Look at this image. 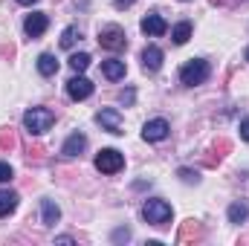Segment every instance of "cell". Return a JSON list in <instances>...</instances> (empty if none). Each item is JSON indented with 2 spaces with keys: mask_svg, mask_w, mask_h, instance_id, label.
Returning <instances> with one entry per match:
<instances>
[{
  "mask_svg": "<svg viewBox=\"0 0 249 246\" xmlns=\"http://www.w3.org/2000/svg\"><path fill=\"white\" fill-rule=\"evenodd\" d=\"M53 124H55V113H53L50 107H32V110L23 113V127H26L32 136L47 133Z\"/></svg>",
  "mask_w": 249,
  "mask_h": 246,
  "instance_id": "cell-1",
  "label": "cell"
},
{
  "mask_svg": "<svg viewBox=\"0 0 249 246\" xmlns=\"http://www.w3.org/2000/svg\"><path fill=\"white\" fill-rule=\"evenodd\" d=\"M142 217H145V223H151V226H165V223H171L174 211H171V206H168L165 200H148V203L142 206Z\"/></svg>",
  "mask_w": 249,
  "mask_h": 246,
  "instance_id": "cell-2",
  "label": "cell"
},
{
  "mask_svg": "<svg viewBox=\"0 0 249 246\" xmlns=\"http://www.w3.org/2000/svg\"><path fill=\"white\" fill-rule=\"evenodd\" d=\"M209 61H203V58H191V61L183 64V70H180V81L186 84V87H197V84H203L206 78H209Z\"/></svg>",
  "mask_w": 249,
  "mask_h": 246,
  "instance_id": "cell-3",
  "label": "cell"
},
{
  "mask_svg": "<svg viewBox=\"0 0 249 246\" xmlns=\"http://www.w3.org/2000/svg\"><path fill=\"white\" fill-rule=\"evenodd\" d=\"M96 168H99L102 174H119L124 168V157L116 148H105V151L96 154Z\"/></svg>",
  "mask_w": 249,
  "mask_h": 246,
  "instance_id": "cell-4",
  "label": "cell"
},
{
  "mask_svg": "<svg viewBox=\"0 0 249 246\" xmlns=\"http://www.w3.org/2000/svg\"><path fill=\"white\" fill-rule=\"evenodd\" d=\"M99 44H102L105 50H113V53L124 50V47H127L124 29H122V26H116V23H110V26H102V29H99Z\"/></svg>",
  "mask_w": 249,
  "mask_h": 246,
  "instance_id": "cell-5",
  "label": "cell"
},
{
  "mask_svg": "<svg viewBox=\"0 0 249 246\" xmlns=\"http://www.w3.org/2000/svg\"><path fill=\"white\" fill-rule=\"evenodd\" d=\"M67 96H70L72 102H84V99H90V96H93V81L84 78V75H72V78L67 81Z\"/></svg>",
  "mask_w": 249,
  "mask_h": 246,
  "instance_id": "cell-6",
  "label": "cell"
},
{
  "mask_svg": "<svg viewBox=\"0 0 249 246\" xmlns=\"http://www.w3.org/2000/svg\"><path fill=\"white\" fill-rule=\"evenodd\" d=\"M168 133H171V124L165 119H151V122L142 124V139L145 142H162Z\"/></svg>",
  "mask_w": 249,
  "mask_h": 246,
  "instance_id": "cell-7",
  "label": "cell"
},
{
  "mask_svg": "<svg viewBox=\"0 0 249 246\" xmlns=\"http://www.w3.org/2000/svg\"><path fill=\"white\" fill-rule=\"evenodd\" d=\"M96 122L102 124L107 133H113V136H122V116H119V110L116 107H105V110H99V116H96Z\"/></svg>",
  "mask_w": 249,
  "mask_h": 246,
  "instance_id": "cell-8",
  "label": "cell"
},
{
  "mask_svg": "<svg viewBox=\"0 0 249 246\" xmlns=\"http://www.w3.org/2000/svg\"><path fill=\"white\" fill-rule=\"evenodd\" d=\"M47 26H50V18H47L44 12H32V15H26V20H23V32H26L29 38H41V35L47 32Z\"/></svg>",
  "mask_w": 249,
  "mask_h": 246,
  "instance_id": "cell-9",
  "label": "cell"
},
{
  "mask_svg": "<svg viewBox=\"0 0 249 246\" xmlns=\"http://www.w3.org/2000/svg\"><path fill=\"white\" fill-rule=\"evenodd\" d=\"M139 29H142L145 35H151V38H160V35H165V29H168V23L162 20V15H157V12H148V15L142 18V23H139Z\"/></svg>",
  "mask_w": 249,
  "mask_h": 246,
  "instance_id": "cell-10",
  "label": "cell"
},
{
  "mask_svg": "<svg viewBox=\"0 0 249 246\" xmlns=\"http://www.w3.org/2000/svg\"><path fill=\"white\" fill-rule=\"evenodd\" d=\"M162 58H165V55H162L160 47H154V44L145 47V50H142V67H145V72H157V70L162 67Z\"/></svg>",
  "mask_w": 249,
  "mask_h": 246,
  "instance_id": "cell-11",
  "label": "cell"
},
{
  "mask_svg": "<svg viewBox=\"0 0 249 246\" xmlns=\"http://www.w3.org/2000/svg\"><path fill=\"white\" fill-rule=\"evenodd\" d=\"M84 148H87V136L75 130L72 136H67V142L61 145V154H64V157H78Z\"/></svg>",
  "mask_w": 249,
  "mask_h": 246,
  "instance_id": "cell-12",
  "label": "cell"
},
{
  "mask_svg": "<svg viewBox=\"0 0 249 246\" xmlns=\"http://www.w3.org/2000/svg\"><path fill=\"white\" fill-rule=\"evenodd\" d=\"M58 220H61V209L55 206V200H41V223L55 226Z\"/></svg>",
  "mask_w": 249,
  "mask_h": 246,
  "instance_id": "cell-13",
  "label": "cell"
},
{
  "mask_svg": "<svg viewBox=\"0 0 249 246\" xmlns=\"http://www.w3.org/2000/svg\"><path fill=\"white\" fill-rule=\"evenodd\" d=\"M102 72H105V78L119 81V78H124L127 67H124V61H119V58H110V61H102Z\"/></svg>",
  "mask_w": 249,
  "mask_h": 246,
  "instance_id": "cell-14",
  "label": "cell"
},
{
  "mask_svg": "<svg viewBox=\"0 0 249 246\" xmlns=\"http://www.w3.org/2000/svg\"><path fill=\"white\" fill-rule=\"evenodd\" d=\"M38 72H41L44 78L55 75V72H58V58H55V55H50V53L38 55Z\"/></svg>",
  "mask_w": 249,
  "mask_h": 246,
  "instance_id": "cell-15",
  "label": "cell"
},
{
  "mask_svg": "<svg viewBox=\"0 0 249 246\" xmlns=\"http://www.w3.org/2000/svg\"><path fill=\"white\" fill-rule=\"evenodd\" d=\"M18 200H20V197H18L15 191H9V188H6V191H0V217L12 214V211L18 209Z\"/></svg>",
  "mask_w": 249,
  "mask_h": 246,
  "instance_id": "cell-16",
  "label": "cell"
},
{
  "mask_svg": "<svg viewBox=\"0 0 249 246\" xmlns=\"http://www.w3.org/2000/svg\"><path fill=\"white\" fill-rule=\"evenodd\" d=\"M188 38H191V23H188V20H180V23L171 29V41H174L177 47H183Z\"/></svg>",
  "mask_w": 249,
  "mask_h": 246,
  "instance_id": "cell-17",
  "label": "cell"
},
{
  "mask_svg": "<svg viewBox=\"0 0 249 246\" xmlns=\"http://www.w3.org/2000/svg\"><path fill=\"white\" fill-rule=\"evenodd\" d=\"M247 217H249L247 203H232V206H229V223L241 226V223H247Z\"/></svg>",
  "mask_w": 249,
  "mask_h": 246,
  "instance_id": "cell-18",
  "label": "cell"
},
{
  "mask_svg": "<svg viewBox=\"0 0 249 246\" xmlns=\"http://www.w3.org/2000/svg\"><path fill=\"white\" fill-rule=\"evenodd\" d=\"M78 38H81V29H78V26H67V29L61 32V47L64 50H72Z\"/></svg>",
  "mask_w": 249,
  "mask_h": 246,
  "instance_id": "cell-19",
  "label": "cell"
},
{
  "mask_svg": "<svg viewBox=\"0 0 249 246\" xmlns=\"http://www.w3.org/2000/svg\"><path fill=\"white\" fill-rule=\"evenodd\" d=\"M70 67H72L75 72H84V70L90 67V55H87V53H72V55H70Z\"/></svg>",
  "mask_w": 249,
  "mask_h": 246,
  "instance_id": "cell-20",
  "label": "cell"
},
{
  "mask_svg": "<svg viewBox=\"0 0 249 246\" xmlns=\"http://www.w3.org/2000/svg\"><path fill=\"white\" fill-rule=\"evenodd\" d=\"M15 177V171H12V165L9 162H0V183H9Z\"/></svg>",
  "mask_w": 249,
  "mask_h": 246,
  "instance_id": "cell-21",
  "label": "cell"
},
{
  "mask_svg": "<svg viewBox=\"0 0 249 246\" xmlns=\"http://www.w3.org/2000/svg\"><path fill=\"white\" fill-rule=\"evenodd\" d=\"M180 177H183V183H200L197 171H188V168H180Z\"/></svg>",
  "mask_w": 249,
  "mask_h": 246,
  "instance_id": "cell-22",
  "label": "cell"
},
{
  "mask_svg": "<svg viewBox=\"0 0 249 246\" xmlns=\"http://www.w3.org/2000/svg\"><path fill=\"white\" fill-rule=\"evenodd\" d=\"M241 139H247V142H249V119L241 122Z\"/></svg>",
  "mask_w": 249,
  "mask_h": 246,
  "instance_id": "cell-23",
  "label": "cell"
},
{
  "mask_svg": "<svg viewBox=\"0 0 249 246\" xmlns=\"http://www.w3.org/2000/svg\"><path fill=\"white\" fill-rule=\"evenodd\" d=\"M113 6L116 9H127V6H133V0H113Z\"/></svg>",
  "mask_w": 249,
  "mask_h": 246,
  "instance_id": "cell-24",
  "label": "cell"
},
{
  "mask_svg": "<svg viewBox=\"0 0 249 246\" xmlns=\"http://www.w3.org/2000/svg\"><path fill=\"white\" fill-rule=\"evenodd\" d=\"M113 238H116V241H122V238H124V241H127V238H130V232H127V229H124V232H122V229H119V232H116Z\"/></svg>",
  "mask_w": 249,
  "mask_h": 246,
  "instance_id": "cell-25",
  "label": "cell"
},
{
  "mask_svg": "<svg viewBox=\"0 0 249 246\" xmlns=\"http://www.w3.org/2000/svg\"><path fill=\"white\" fill-rule=\"evenodd\" d=\"M122 102H127V105L133 102V90H127V93H122Z\"/></svg>",
  "mask_w": 249,
  "mask_h": 246,
  "instance_id": "cell-26",
  "label": "cell"
},
{
  "mask_svg": "<svg viewBox=\"0 0 249 246\" xmlns=\"http://www.w3.org/2000/svg\"><path fill=\"white\" fill-rule=\"evenodd\" d=\"M20 6H32V3H38V0H18Z\"/></svg>",
  "mask_w": 249,
  "mask_h": 246,
  "instance_id": "cell-27",
  "label": "cell"
},
{
  "mask_svg": "<svg viewBox=\"0 0 249 246\" xmlns=\"http://www.w3.org/2000/svg\"><path fill=\"white\" fill-rule=\"evenodd\" d=\"M247 61H249V47H247Z\"/></svg>",
  "mask_w": 249,
  "mask_h": 246,
  "instance_id": "cell-28",
  "label": "cell"
}]
</instances>
